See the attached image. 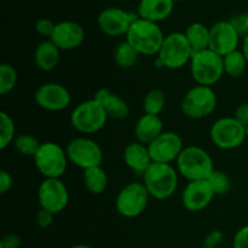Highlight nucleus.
<instances>
[{"label": "nucleus", "instance_id": "f257e3e1", "mask_svg": "<svg viewBox=\"0 0 248 248\" xmlns=\"http://www.w3.org/2000/svg\"><path fill=\"white\" fill-rule=\"evenodd\" d=\"M176 169L188 182L208 179L216 170L211 155L198 145L184 147L176 161Z\"/></svg>", "mask_w": 248, "mask_h": 248}, {"label": "nucleus", "instance_id": "f03ea898", "mask_svg": "<svg viewBox=\"0 0 248 248\" xmlns=\"http://www.w3.org/2000/svg\"><path fill=\"white\" fill-rule=\"evenodd\" d=\"M165 35L159 24L138 17L126 34L125 40L143 56H155L159 53Z\"/></svg>", "mask_w": 248, "mask_h": 248}, {"label": "nucleus", "instance_id": "7ed1b4c3", "mask_svg": "<svg viewBox=\"0 0 248 248\" xmlns=\"http://www.w3.org/2000/svg\"><path fill=\"white\" fill-rule=\"evenodd\" d=\"M178 171L172 164L153 162L143 174V183L149 191L150 198L167 200L178 188Z\"/></svg>", "mask_w": 248, "mask_h": 248}, {"label": "nucleus", "instance_id": "20e7f679", "mask_svg": "<svg viewBox=\"0 0 248 248\" xmlns=\"http://www.w3.org/2000/svg\"><path fill=\"white\" fill-rule=\"evenodd\" d=\"M193 53L186 34L174 31L165 36L161 48L156 55V64L159 68L181 69L190 63Z\"/></svg>", "mask_w": 248, "mask_h": 248}, {"label": "nucleus", "instance_id": "39448f33", "mask_svg": "<svg viewBox=\"0 0 248 248\" xmlns=\"http://www.w3.org/2000/svg\"><path fill=\"white\" fill-rule=\"evenodd\" d=\"M189 65L196 85L212 87L222 79L223 74H225L223 57L210 48L194 52Z\"/></svg>", "mask_w": 248, "mask_h": 248}, {"label": "nucleus", "instance_id": "423d86ee", "mask_svg": "<svg viewBox=\"0 0 248 248\" xmlns=\"http://www.w3.org/2000/svg\"><path fill=\"white\" fill-rule=\"evenodd\" d=\"M108 119L102 104L94 98L78 104L70 114V124L74 130L84 135H92L101 131L107 125Z\"/></svg>", "mask_w": 248, "mask_h": 248}, {"label": "nucleus", "instance_id": "0eeeda50", "mask_svg": "<svg viewBox=\"0 0 248 248\" xmlns=\"http://www.w3.org/2000/svg\"><path fill=\"white\" fill-rule=\"evenodd\" d=\"M33 160L36 170L45 178H61L69 162L64 148L55 142L41 143Z\"/></svg>", "mask_w": 248, "mask_h": 248}, {"label": "nucleus", "instance_id": "6e6552de", "mask_svg": "<svg viewBox=\"0 0 248 248\" xmlns=\"http://www.w3.org/2000/svg\"><path fill=\"white\" fill-rule=\"evenodd\" d=\"M210 137L213 144L219 149H236L247 140L246 126L239 123L234 116H224L216 120L211 126Z\"/></svg>", "mask_w": 248, "mask_h": 248}, {"label": "nucleus", "instance_id": "1a4fd4ad", "mask_svg": "<svg viewBox=\"0 0 248 248\" xmlns=\"http://www.w3.org/2000/svg\"><path fill=\"white\" fill-rule=\"evenodd\" d=\"M217 107V94L210 86L196 85L191 87L182 101V113L194 120L210 116Z\"/></svg>", "mask_w": 248, "mask_h": 248}, {"label": "nucleus", "instance_id": "9d476101", "mask_svg": "<svg viewBox=\"0 0 248 248\" xmlns=\"http://www.w3.org/2000/svg\"><path fill=\"white\" fill-rule=\"evenodd\" d=\"M69 162L81 170L102 166L103 150L96 140L85 136L75 137L65 147Z\"/></svg>", "mask_w": 248, "mask_h": 248}, {"label": "nucleus", "instance_id": "9b49d317", "mask_svg": "<svg viewBox=\"0 0 248 248\" xmlns=\"http://www.w3.org/2000/svg\"><path fill=\"white\" fill-rule=\"evenodd\" d=\"M149 199V191L143 182H131L119 191L115 199L116 211L125 218H136L144 212Z\"/></svg>", "mask_w": 248, "mask_h": 248}, {"label": "nucleus", "instance_id": "f8f14e48", "mask_svg": "<svg viewBox=\"0 0 248 248\" xmlns=\"http://www.w3.org/2000/svg\"><path fill=\"white\" fill-rule=\"evenodd\" d=\"M40 208L57 215L65 210L69 202V191L61 178H45L38 189Z\"/></svg>", "mask_w": 248, "mask_h": 248}, {"label": "nucleus", "instance_id": "ddd939ff", "mask_svg": "<svg viewBox=\"0 0 248 248\" xmlns=\"http://www.w3.org/2000/svg\"><path fill=\"white\" fill-rule=\"evenodd\" d=\"M137 18V15L126 11L121 7H107L99 12L97 24L104 35L118 38L123 35L126 36L130 27Z\"/></svg>", "mask_w": 248, "mask_h": 248}, {"label": "nucleus", "instance_id": "4468645a", "mask_svg": "<svg viewBox=\"0 0 248 248\" xmlns=\"http://www.w3.org/2000/svg\"><path fill=\"white\" fill-rule=\"evenodd\" d=\"M34 101L39 108L46 111H62L69 107L72 94L69 90L58 82L40 85L34 93Z\"/></svg>", "mask_w": 248, "mask_h": 248}, {"label": "nucleus", "instance_id": "2eb2a0df", "mask_svg": "<svg viewBox=\"0 0 248 248\" xmlns=\"http://www.w3.org/2000/svg\"><path fill=\"white\" fill-rule=\"evenodd\" d=\"M153 162L172 164L176 162L184 149L183 140L173 131H164L150 144H148Z\"/></svg>", "mask_w": 248, "mask_h": 248}, {"label": "nucleus", "instance_id": "dca6fc26", "mask_svg": "<svg viewBox=\"0 0 248 248\" xmlns=\"http://www.w3.org/2000/svg\"><path fill=\"white\" fill-rule=\"evenodd\" d=\"M240 33L230 21H218L210 27V50L224 57L239 50Z\"/></svg>", "mask_w": 248, "mask_h": 248}, {"label": "nucleus", "instance_id": "f3484780", "mask_svg": "<svg viewBox=\"0 0 248 248\" xmlns=\"http://www.w3.org/2000/svg\"><path fill=\"white\" fill-rule=\"evenodd\" d=\"M215 196V191L207 179L188 182L182 194V203L190 212H200L212 202Z\"/></svg>", "mask_w": 248, "mask_h": 248}, {"label": "nucleus", "instance_id": "a211bd4d", "mask_svg": "<svg viewBox=\"0 0 248 248\" xmlns=\"http://www.w3.org/2000/svg\"><path fill=\"white\" fill-rule=\"evenodd\" d=\"M50 40L61 51H72L82 45L85 40V31L78 22L61 21L56 23Z\"/></svg>", "mask_w": 248, "mask_h": 248}, {"label": "nucleus", "instance_id": "6ab92c4d", "mask_svg": "<svg viewBox=\"0 0 248 248\" xmlns=\"http://www.w3.org/2000/svg\"><path fill=\"white\" fill-rule=\"evenodd\" d=\"M123 156L126 166L138 176H143L150 167V165L153 164L148 145L137 142V140L126 145Z\"/></svg>", "mask_w": 248, "mask_h": 248}, {"label": "nucleus", "instance_id": "aec40b11", "mask_svg": "<svg viewBox=\"0 0 248 248\" xmlns=\"http://www.w3.org/2000/svg\"><path fill=\"white\" fill-rule=\"evenodd\" d=\"M93 98L102 104L109 119L124 120L130 115V106L127 102L110 90L102 87L94 93Z\"/></svg>", "mask_w": 248, "mask_h": 248}, {"label": "nucleus", "instance_id": "412c9836", "mask_svg": "<svg viewBox=\"0 0 248 248\" xmlns=\"http://www.w3.org/2000/svg\"><path fill=\"white\" fill-rule=\"evenodd\" d=\"M174 9L173 0H140L137 7V16L147 21H165L172 15Z\"/></svg>", "mask_w": 248, "mask_h": 248}, {"label": "nucleus", "instance_id": "4be33fe9", "mask_svg": "<svg viewBox=\"0 0 248 248\" xmlns=\"http://www.w3.org/2000/svg\"><path fill=\"white\" fill-rule=\"evenodd\" d=\"M164 123L159 115L144 114L135 125L136 140L148 145L164 132Z\"/></svg>", "mask_w": 248, "mask_h": 248}, {"label": "nucleus", "instance_id": "5701e85b", "mask_svg": "<svg viewBox=\"0 0 248 248\" xmlns=\"http://www.w3.org/2000/svg\"><path fill=\"white\" fill-rule=\"evenodd\" d=\"M61 60V50L50 40H44L34 51V63L43 72H52Z\"/></svg>", "mask_w": 248, "mask_h": 248}, {"label": "nucleus", "instance_id": "b1692460", "mask_svg": "<svg viewBox=\"0 0 248 248\" xmlns=\"http://www.w3.org/2000/svg\"><path fill=\"white\" fill-rule=\"evenodd\" d=\"M193 52L207 50L210 47V28L201 22H194L184 31Z\"/></svg>", "mask_w": 248, "mask_h": 248}, {"label": "nucleus", "instance_id": "393cba45", "mask_svg": "<svg viewBox=\"0 0 248 248\" xmlns=\"http://www.w3.org/2000/svg\"><path fill=\"white\" fill-rule=\"evenodd\" d=\"M85 188L93 195H101L108 186V174L102 166L85 170L82 173Z\"/></svg>", "mask_w": 248, "mask_h": 248}, {"label": "nucleus", "instance_id": "a878e982", "mask_svg": "<svg viewBox=\"0 0 248 248\" xmlns=\"http://www.w3.org/2000/svg\"><path fill=\"white\" fill-rule=\"evenodd\" d=\"M224 73L232 78H240L246 72L248 62L242 50H236L223 57Z\"/></svg>", "mask_w": 248, "mask_h": 248}, {"label": "nucleus", "instance_id": "bb28decb", "mask_svg": "<svg viewBox=\"0 0 248 248\" xmlns=\"http://www.w3.org/2000/svg\"><path fill=\"white\" fill-rule=\"evenodd\" d=\"M140 53L126 40L119 44L114 51V61L123 69H130V68L135 67L140 60Z\"/></svg>", "mask_w": 248, "mask_h": 248}, {"label": "nucleus", "instance_id": "cd10ccee", "mask_svg": "<svg viewBox=\"0 0 248 248\" xmlns=\"http://www.w3.org/2000/svg\"><path fill=\"white\" fill-rule=\"evenodd\" d=\"M166 106V94L162 90L153 89L148 92L143 99V110L144 114L159 115Z\"/></svg>", "mask_w": 248, "mask_h": 248}, {"label": "nucleus", "instance_id": "c85d7f7f", "mask_svg": "<svg viewBox=\"0 0 248 248\" xmlns=\"http://www.w3.org/2000/svg\"><path fill=\"white\" fill-rule=\"evenodd\" d=\"M16 138L14 119L6 111H0V149L5 150Z\"/></svg>", "mask_w": 248, "mask_h": 248}, {"label": "nucleus", "instance_id": "c756f323", "mask_svg": "<svg viewBox=\"0 0 248 248\" xmlns=\"http://www.w3.org/2000/svg\"><path fill=\"white\" fill-rule=\"evenodd\" d=\"M18 81V74L14 65L10 63L0 64V94L6 96L14 91Z\"/></svg>", "mask_w": 248, "mask_h": 248}, {"label": "nucleus", "instance_id": "7c9ffc66", "mask_svg": "<svg viewBox=\"0 0 248 248\" xmlns=\"http://www.w3.org/2000/svg\"><path fill=\"white\" fill-rule=\"evenodd\" d=\"M14 147L17 152L23 156L34 157L36 154L38 149L40 148L41 143L36 137L33 135H28V133H22V135L16 136L14 140Z\"/></svg>", "mask_w": 248, "mask_h": 248}, {"label": "nucleus", "instance_id": "2f4dec72", "mask_svg": "<svg viewBox=\"0 0 248 248\" xmlns=\"http://www.w3.org/2000/svg\"><path fill=\"white\" fill-rule=\"evenodd\" d=\"M207 181L210 182L216 196L227 195L232 189V181H230L229 176L219 170H215L212 174L208 177Z\"/></svg>", "mask_w": 248, "mask_h": 248}, {"label": "nucleus", "instance_id": "473e14b6", "mask_svg": "<svg viewBox=\"0 0 248 248\" xmlns=\"http://www.w3.org/2000/svg\"><path fill=\"white\" fill-rule=\"evenodd\" d=\"M55 27L56 23L53 21H51L50 18H40L35 23V31L39 35L50 39L53 31H55Z\"/></svg>", "mask_w": 248, "mask_h": 248}, {"label": "nucleus", "instance_id": "72a5a7b5", "mask_svg": "<svg viewBox=\"0 0 248 248\" xmlns=\"http://www.w3.org/2000/svg\"><path fill=\"white\" fill-rule=\"evenodd\" d=\"M232 248H248V224L236 232L232 240Z\"/></svg>", "mask_w": 248, "mask_h": 248}, {"label": "nucleus", "instance_id": "f704fd0d", "mask_svg": "<svg viewBox=\"0 0 248 248\" xmlns=\"http://www.w3.org/2000/svg\"><path fill=\"white\" fill-rule=\"evenodd\" d=\"M223 241V232L220 230H213L208 232L203 239L202 247L203 248H217L218 245Z\"/></svg>", "mask_w": 248, "mask_h": 248}, {"label": "nucleus", "instance_id": "c9c22d12", "mask_svg": "<svg viewBox=\"0 0 248 248\" xmlns=\"http://www.w3.org/2000/svg\"><path fill=\"white\" fill-rule=\"evenodd\" d=\"M55 216L56 215H53V213L40 208V211H39L35 216V222H36V224H38L39 228H43V229H45V228H48L52 225Z\"/></svg>", "mask_w": 248, "mask_h": 248}, {"label": "nucleus", "instance_id": "e433bc0d", "mask_svg": "<svg viewBox=\"0 0 248 248\" xmlns=\"http://www.w3.org/2000/svg\"><path fill=\"white\" fill-rule=\"evenodd\" d=\"M12 184H14V179H12L11 173L6 170H1L0 171V193L4 195L7 191L11 190Z\"/></svg>", "mask_w": 248, "mask_h": 248}, {"label": "nucleus", "instance_id": "4c0bfd02", "mask_svg": "<svg viewBox=\"0 0 248 248\" xmlns=\"http://www.w3.org/2000/svg\"><path fill=\"white\" fill-rule=\"evenodd\" d=\"M22 240L16 234H6L0 241V248H19Z\"/></svg>", "mask_w": 248, "mask_h": 248}, {"label": "nucleus", "instance_id": "58836bf2", "mask_svg": "<svg viewBox=\"0 0 248 248\" xmlns=\"http://www.w3.org/2000/svg\"><path fill=\"white\" fill-rule=\"evenodd\" d=\"M234 118L242 125H248V103H241L236 108L234 114Z\"/></svg>", "mask_w": 248, "mask_h": 248}, {"label": "nucleus", "instance_id": "ea45409f", "mask_svg": "<svg viewBox=\"0 0 248 248\" xmlns=\"http://www.w3.org/2000/svg\"><path fill=\"white\" fill-rule=\"evenodd\" d=\"M242 52L246 56V60L248 62V33L244 36V41H242Z\"/></svg>", "mask_w": 248, "mask_h": 248}, {"label": "nucleus", "instance_id": "a19ab883", "mask_svg": "<svg viewBox=\"0 0 248 248\" xmlns=\"http://www.w3.org/2000/svg\"><path fill=\"white\" fill-rule=\"evenodd\" d=\"M70 248H93L92 246H89V245H75V246Z\"/></svg>", "mask_w": 248, "mask_h": 248}, {"label": "nucleus", "instance_id": "79ce46f5", "mask_svg": "<svg viewBox=\"0 0 248 248\" xmlns=\"http://www.w3.org/2000/svg\"><path fill=\"white\" fill-rule=\"evenodd\" d=\"M245 24H246V28H247V31H248V14L245 15Z\"/></svg>", "mask_w": 248, "mask_h": 248}, {"label": "nucleus", "instance_id": "37998d69", "mask_svg": "<svg viewBox=\"0 0 248 248\" xmlns=\"http://www.w3.org/2000/svg\"><path fill=\"white\" fill-rule=\"evenodd\" d=\"M246 135H247V140H248V125L246 126Z\"/></svg>", "mask_w": 248, "mask_h": 248}, {"label": "nucleus", "instance_id": "c03bdc74", "mask_svg": "<svg viewBox=\"0 0 248 248\" xmlns=\"http://www.w3.org/2000/svg\"><path fill=\"white\" fill-rule=\"evenodd\" d=\"M174 2H177V1H182V0H173Z\"/></svg>", "mask_w": 248, "mask_h": 248}]
</instances>
